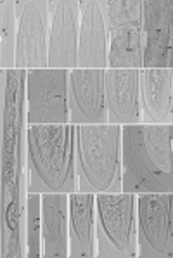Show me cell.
<instances>
[{"label":"cell","instance_id":"5bb4252c","mask_svg":"<svg viewBox=\"0 0 173 258\" xmlns=\"http://www.w3.org/2000/svg\"><path fill=\"white\" fill-rule=\"evenodd\" d=\"M69 194H42V256H69Z\"/></svg>","mask_w":173,"mask_h":258},{"label":"cell","instance_id":"6da1fadb","mask_svg":"<svg viewBox=\"0 0 173 258\" xmlns=\"http://www.w3.org/2000/svg\"><path fill=\"white\" fill-rule=\"evenodd\" d=\"M121 192H173V125L121 126Z\"/></svg>","mask_w":173,"mask_h":258},{"label":"cell","instance_id":"2e32d148","mask_svg":"<svg viewBox=\"0 0 173 258\" xmlns=\"http://www.w3.org/2000/svg\"><path fill=\"white\" fill-rule=\"evenodd\" d=\"M142 25L120 28L109 33L108 68L142 70Z\"/></svg>","mask_w":173,"mask_h":258},{"label":"cell","instance_id":"ac0fdd59","mask_svg":"<svg viewBox=\"0 0 173 258\" xmlns=\"http://www.w3.org/2000/svg\"><path fill=\"white\" fill-rule=\"evenodd\" d=\"M0 66L2 70L16 68V43H18V18H16V2L4 0L0 4Z\"/></svg>","mask_w":173,"mask_h":258},{"label":"cell","instance_id":"277c9868","mask_svg":"<svg viewBox=\"0 0 173 258\" xmlns=\"http://www.w3.org/2000/svg\"><path fill=\"white\" fill-rule=\"evenodd\" d=\"M96 239L101 258L137 256L135 194H96Z\"/></svg>","mask_w":173,"mask_h":258},{"label":"cell","instance_id":"ba28073f","mask_svg":"<svg viewBox=\"0 0 173 258\" xmlns=\"http://www.w3.org/2000/svg\"><path fill=\"white\" fill-rule=\"evenodd\" d=\"M78 35L80 0H49V68H76Z\"/></svg>","mask_w":173,"mask_h":258},{"label":"cell","instance_id":"8992f818","mask_svg":"<svg viewBox=\"0 0 173 258\" xmlns=\"http://www.w3.org/2000/svg\"><path fill=\"white\" fill-rule=\"evenodd\" d=\"M171 200L173 192L135 194L137 256H173Z\"/></svg>","mask_w":173,"mask_h":258},{"label":"cell","instance_id":"8fae6325","mask_svg":"<svg viewBox=\"0 0 173 258\" xmlns=\"http://www.w3.org/2000/svg\"><path fill=\"white\" fill-rule=\"evenodd\" d=\"M104 94L108 123L139 125L140 111V70H104Z\"/></svg>","mask_w":173,"mask_h":258},{"label":"cell","instance_id":"7c38bea8","mask_svg":"<svg viewBox=\"0 0 173 258\" xmlns=\"http://www.w3.org/2000/svg\"><path fill=\"white\" fill-rule=\"evenodd\" d=\"M109 35L101 13L99 0H80V35L76 68H108Z\"/></svg>","mask_w":173,"mask_h":258},{"label":"cell","instance_id":"e0dca14e","mask_svg":"<svg viewBox=\"0 0 173 258\" xmlns=\"http://www.w3.org/2000/svg\"><path fill=\"white\" fill-rule=\"evenodd\" d=\"M108 35L120 28L142 25V0H99Z\"/></svg>","mask_w":173,"mask_h":258},{"label":"cell","instance_id":"4fadbf2b","mask_svg":"<svg viewBox=\"0 0 173 258\" xmlns=\"http://www.w3.org/2000/svg\"><path fill=\"white\" fill-rule=\"evenodd\" d=\"M140 111L144 125H173V70H140Z\"/></svg>","mask_w":173,"mask_h":258},{"label":"cell","instance_id":"5b68a950","mask_svg":"<svg viewBox=\"0 0 173 258\" xmlns=\"http://www.w3.org/2000/svg\"><path fill=\"white\" fill-rule=\"evenodd\" d=\"M68 70H28L26 71V123L49 125L69 121Z\"/></svg>","mask_w":173,"mask_h":258},{"label":"cell","instance_id":"d6986e66","mask_svg":"<svg viewBox=\"0 0 173 258\" xmlns=\"http://www.w3.org/2000/svg\"><path fill=\"white\" fill-rule=\"evenodd\" d=\"M26 255L42 256V194L26 196Z\"/></svg>","mask_w":173,"mask_h":258},{"label":"cell","instance_id":"30bf717a","mask_svg":"<svg viewBox=\"0 0 173 258\" xmlns=\"http://www.w3.org/2000/svg\"><path fill=\"white\" fill-rule=\"evenodd\" d=\"M173 2L142 0V68H173Z\"/></svg>","mask_w":173,"mask_h":258},{"label":"cell","instance_id":"52a82bcc","mask_svg":"<svg viewBox=\"0 0 173 258\" xmlns=\"http://www.w3.org/2000/svg\"><path fill=\"white\" fill-rule=\"evenodd\" d=\"M16 68L19 71L49 68V0H19L16 2Z\"/></svg>","mask_w":173,"mask_h":258},{"label":"cell","instance_id":"9a60e30c","mask_svg":"<svg viewBox=\"0 0 173 258\" xmlns=\"http://www.w3.org/2000/svg\"><path fill=\"white\" fill-rule=\"evenodd\" d=\"M69 200V256H97L96 194L71 192Z\"/></svg>","mask_w":173,"mask_h":258},{"label":"cell","instance_id":"9c48e42d","mask_svg":"<svg viewBox=\"0 0 173 258\" xmlns=\"http://www.w3.org/2000/svg\"><path fill=\"white\" fill-rule=\"evenodd\" d=\"M68 102L71 125H104L108 123L104 70H69Z\"/></svg>","mask_w":173,"mask_h":258},{"label":"cell","instance_id":"7a4b0ae2","mask_svg":"<svg viewBox=\"0 0 173 258\" xmlns=\"http://www.w3.org/2000/svg\"><path fill=\"white\" fill-rule=\"evenodd\" d=\"M26 170L28 192H76L74 125H28Z\"/></svg>","mask_w":173,"mask_h":258},{"label":"cell","instance_id":"3957f363","mask_svg":"<svg viewBox=\"0 0 173 258\" xmlns=\"http://www.w3.org/2000/svg\"><path fill=\"white\" fill-rule=\"evenodd\" d=\"M78 192H121V126L74 125Z\"/></svg>","mask_w":173,"mask_h":258}]
</instances>
